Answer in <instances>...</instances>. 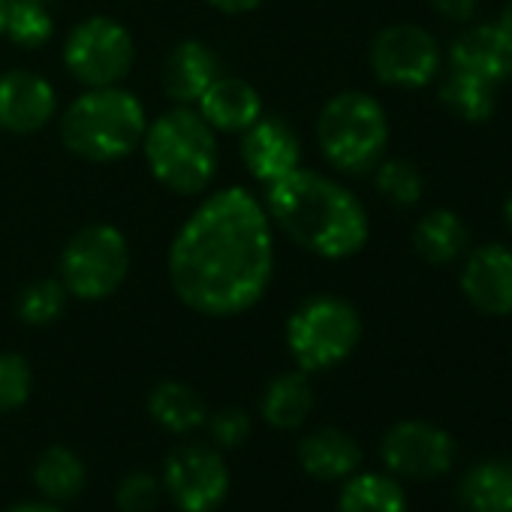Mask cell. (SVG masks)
<instances>
[{
    "mask_svg": "<svg viewBox=\"0 0 512 512\" xmlns=\"http://www.w3.org/2000/svg\"><path fill=\"white\" fill-rule=\"evenodd\" d=\"M241 160L266 187L302 166V139L281 115H260L241 133Z\"/></svg>",
    "mask_w": 512,
    "mask_h": 512,
    "instance_id": "obj_12",
    "label": "cell"
},
{
    "mask_svg": "<svg viewBox=\"0 0 512 512\" xmlns=\"http://www.w3.org/2000/svg\"><path fill=\"white\" fill-rule=\"evenodd\" d=\"M34 392V371L22 353L0 350V413H13L28 404Z\"/></svg>",
    "mask_w": 512,
    "mask_h": 512,
    "instance_id": "obj_29",
    "label": "cell"
},
{
    "mask_svg": "<svg viewBox=\"0 0 512 512\" xmlns=\"http://www.w3.org/2000/svg\"><path fill=\"white\" fill-rule=\"evenodd\" d=\"M160 482L181 512H214L229 494V467L217 446L184 443L163 461Z\"/></svg>",
    "mask_w": 512,
    "mask_h": 512,
    "instance_id": "obj_10",
    "label": "cell"
},
{
    "mask_svg": "<svg viewBox=\"0 0 512 512\" xmlns=\"http://www.w3.org/2000/svg\"><path fill=\"white\" fill-rule=\"evenodd\" d=\"M85 482V461L70 446H49L40 452L34 464V485L40 488L43 497H49L52 503L73 500L85 491Z\"/></svg>",
    "mask_w": 512,
    "mask_h": 512,
    "instance_id": "obj_23",
    "label": "cell"
},
{
    "mask_svg": "<svg viewBox=\"0 0 512 512\" xmlns=\"http://www.w3.org/2000/svg\"><path fill=\"white\" fill-rule=\"evenodd\" d=\"M148 115L124 85L85 88L61 115V142L88 163H118L142 148Z\"/></svg>",
    "mask_w": 512,
    "mask_h": 512,
    "instance_id": "obj_3",
    "label": "cell"
},
{
    "mask_svg": "<svg viewBox=\"0 0 512 512\" xmlns=\"http://www.w3.org/2000/svg\"><path fill=\"white\" fill-rule=\"evenodd\" d=\"M362 449L341 428H317L299 443V464L320 482H341L359 470Z\"/></svg>",
    "mask_w": 512,
    "mask_h": 512,
    "instance_id": "obj_18",
    "label": "cell"
},
{
    "mask_svg": "<svg viewBox=\"0 0 512 512\" xmlns=\"http://www.w3.org/2000/svg\"><path fill=\"white\" fill-rule=\"evenodd\" d=\"M208 7L226 13V16H244V13H253V10H260L266 0H205Z\"/></svg>",
    "mask_w": 512,
    "mask_h": 512,
    "instance_id": "obj_33",
    "label": "cell"
},
{
    "mask_svg": "<svg viewBox=\"0 0 512 512\" xmlns=\"http://www.w3.org/2000/svg\"><path fill=\"white\" fill-rule=\"evenodd\" d=\"M374 187L377 193L398 205V208H410L422 199L425 193V178L419 172V166L413 160H404V157H392V160H380L374 169Z\"/></svg>",
    "mask_w": 512,
    "mask_h": 512,
    "instance_id": "obj_28",
    "label": "cell"
},
{
    "mask_svg": "<svg viewBox=\"0 0 512 512\" xmlns=\"http://www.w3.org/2000/svg\"><path fill=\"white\" fill-rule=\"evenodd\" d=\"M4 25H7V0H0V37H4Z\"/></svg>",
    "mask_w": 512,
    "mask_h": 512,
    "instance_id": "obj_37",
    "label": "cell"
},
{
    "mask_svg": "<svg viewBox=\"0 0 512 512\" xmlns=\"http://www.w3.org/2000/svg\"><path fill=\"white\" fill-rule=\"evenodd\" d=\"M335 512H407V494L392 476L359 473L347 479Z\"/></svg>",
    "mask_w": 512,
    "mask_h": 512,
    "instance_id": "obj_25",
    "label": "cell"
},
{
    "mask_svg": "<svg viewBox=\"0 0 512 512\" xmlns=\"http://www.w3.org/2000/svg\"><path fill=\"white\" fill-rule=\"evenodd\" d=\"M136 61L133 34L109 16L79 22L64 43V67L85 88L121 85Z\"/></svg>",
    "mask_w": 512,
    "mask_h": 512,
    "instance_id": "obj_8",
    "label": "cell"
},
{
    "mask_svg": "<svg viewBox=\"0 0 512 512\" xmlns=\"http://www.w3.org/2000/svg\"><path fill=\"white\" fill-rule=\"evenodd\" d=\"M311 410H314V386L302 368L278 374L260 398L263 419L278 431H293V428L305 425Z\"/></svg>",
    "mask_w": 512,
    "mask_h": 512,
    "instance_id": "obj_19",
    "label": "cell"
},
{
    "mask_svg": "<svg viewBox=\"0 0 512 512\" xmlns=\"http://www.w3.org/2000/svg\"><path fill=\"white\" fill-rule=\"evenodd\" d=\"M166 272L178 302L199 317L253 311L275 278V226L263 199L238 184L208 193L178 226Z\"/></svg>",
    "mask_w": 512,
    "mask_h": 512,
    "instance_id": "obj_1",
    "label": "cell"
},
{
    "mask_svg": "<svg viewBox=\"0 0 512 512\" xmlns=\"http://www.w3.org/2000/svg\"><path fill=\"white\" fill-rule=\"evenodd\" d=\"M196 112L208 121L214 133H244L263 109V97L250 82L238 76H217L199 97Z\"/></svg>",
    "mask_w": 512,
    "mask_h": 512,
    "instance_id": "obj_16",
    "label": "cell"
},
{
    "mask_svg": "<svg viewBox=\"0 0 512 512\" xmlns=\"http://www.w3.org/2000/svg\"><path fill=\"white\" fill-rule=\"evenodd\" d=\"M461 293L479 314H512V247L488 241L470 250L461 269Z\"/></svg>",
    "mask_w": 512,
    "mask_h": 512,
    "instance_id": "obj_14",
    "label": "cell"
},
{
    "mask_svg": "<svg viewBox=\"0 0 512 512\" xmlns=\"http://www.w3.org/2000/svg\"><path fill=\"white\" fill-rule=\"evenodd\" d=\"M497 28H500V34L506 37V43L512 46V0H506V4H503L500 19H497Z\"/></svg>",
    "mask_w": 512,
    "mask_h": 512,
    "instance_id": "obj_35",
    "label": "cell"
},
{
    "mask_svg": "<svg viewBox=\"0 0 512 512\" xmlns=\"http://www.w3.org/2000/svg\"><path fill=\"white\" fill-rule=\"evenodd\" d=\"M263 205L272 226L320 260H350L371 235L359 196L341 181L305 166L269 184Z\"/></svg>",
    "mask_w": 512,
    "mask_h": 512,
    "instance_id": "obj_2",
    "label": "cell"
},
{
    "mask_svg": "<svg viewBox=\"0 0 512 512\" xmlns=\"http://www.w3.org/2000/svg\"><path fill=\"white\" fill-rule=\"evenodd\" d=\"M148 172L160 187L178 196H199L217 175V133L196 106H172L154 118L142 139Z\"/></svg>",
    "mask_w": 512,
    "mask_h": 512,
    "instance_id": "obj_4",
    "label": "cell"
},
{
    "mask_svg": "<svg viewBox=\"0 0 512 512\" xmlns=\"http://www.w3.org/2000/svg\"><path fill=\"white\" fill-rule=\"evenodd\" d=\"M440 46L437 40L410 22L383 28L368 49V64L377 82L401 91L425 88L440 73Z\"/></svg>",
    "mask_w": 512,
    "mask_h": 512,
    "instance_id": "obj_9",
    "label": "cell"
},
{
    "mask_svg": "<svg viewBox=\"0 0 512 512\" xmlns=\"http://www.w3.org/2000/svg\"><path fill=\"white\" fill-rule=\"evenodd\" d=\"M431 7L440 19L446 22H455V25H464L473 19L479 0H431Z\"/></svg>",
    "mask_w": 512,
    "mask_h": 512,
    "instance_id": "obj_32",
    "label": "cell"
},
{
    "mask_svg": "<svg viewBox=\"0 0 512 512\" xmlns=\"http://www.w3.org/2000/svg\"><path fill=\"white\" fill-rule=\"evenodd\" d=\"M317 145L335 172H371L389 145L386 109L365 91L335 94L317 115Z\"/></svg>",
    "mask_w": 512,
    "mask_h": 512,
    "instance_id": "obj_5",
    "label": "cell"
},
{
    "mask_svg": "<svg viewBox=\"0 0 512 512\" xmlns=\"http://www.w3.org/2000/svg\"><path fill=\"white\" fill-rule=\"evenodd\" d=\"M58 112L55 85L34 70H10L0 76V130L31 136L52 124Z\"/></svg>",
    "mask_w": 512,
    "mask_h": 512,
    "instance_id": "obj_13",
    "label": "cell"
},
{
    "mask_svg": "<svg viewBox=\"0 0 512 512\" xmlns=\"http://www.w3.org/2000/svg\"><path fill=\"white\" fill-rule=\"evenodd\" d=\"M220 76V61L202 40H181L163 61V91L172 106H196Z\"/></svg>",
    "mask_w": 512,
    "mask_h": 512,
    "instance_id": "obj_15",
    "label": "cell"
},
{
    "mask_svg": "<svg viewBox=\"0 0 512 512\" xmlns=\"http://www.w3.org/2000/svg\"><path fill=\"white\" fill-rule=\"evenodd\" d=\"M383 461L395 476L404 479H437L455 461V440L422 419H404L383 437Z\"/></svg>",
    "mask_w": 512,
    "mask_h": 512,
    "instance_id": "obj_11",
    "label": "cell"
},
{
    "mask_svg": "<svg viewBox=\"0 0 512 512\" xmlns=\"http://www.w3.org/2000/svg\"><path fill=\"white\" fill-rule=\"evenodd\" d=\"M503 217H506V226H509V232H512V190H509V196H506V202H503Z\"/></svg>",
    "mask_w": 512,
    "mask_h": 512,
    "instance_id": "obj_36",
    "label": "cell"
},
{
    "mask_svg": "<svg viewBox=\"0 0 512 512\" xmlns=\"http://www.w3.org/2000/svg\"><path fill=\"white\" fill-rule=\"evenodd\" d=\"M58 269L70 299L103 302L115 296L130 275L127 235L112 223H88L64 244Z\"/></svg>",
    "mask_w": 512,
    "mask_h": 512,
    "instance_id": "obj_7",
    "label": "cell"
},
{
    "mask_svg": "<svg viewBox=\"0 0 512 512\" xmlns=\"http://www.w3.org/2000/svg\"><path fill=\"white\" fill-rule=\"evenodd\" d=\"M449 64L452 70L500 85L512 73V46L506 43L497 25H473L452 40Z\"/></svg>",
    "mask_w": 512,
    "mask_h": 512,
    "instance_id": "obj_17",
    "label": "cell"
},
{
    "mask_svg": "<svg viewBox=\"0 0 512 512\" xmlns=\"http://www.w3.org/2000/svg\"><path fill=\"white\" fill-rule=\"evenodd\" d=\"M467 226L449 208H434L422 214L413 226V250L431 266H449L467 250Z\"/></svg>",
    "mask_w": 512,
    "mask_h": 512,
    "instance_id": "obj_20",
    "label": "cell"
},
{
    "mask_svg": "<svg viewBox=\"0 0 512 512\" xmlns=\"http://www.w3.org/2000/svg\"><path fill=\"white\" fill-rule=\"evenodd\" d=\"M55 34V19L43 0H7L4 37L19 49H43Z\"/></svg>",
    "mask_w": 512,
    "mask_h": 512,
    "instance_id": "obj_27",
    "label": "cell"
},
{
    "mask_svg": "<svg viewBox=\"0 0 512 512\" xmlns=\"http://www.w3.org/2000/svg\"><path fill=\"white\" fill-rule=\"evenodd\" d=\"M440 103L449 115H455L458 121L467 124H482L494 115L497 97H494V85L485 79H476L470 73L461 70H449V76H443L440 82Z\"/></svg>",
    "mask_w": 512,
    "mask_h": 512,
    "instance_id": "obj_24",
    "label": "cell"
},
{
    "mask_svg": "<svg viewBox=\"0 0 512 512\" xmlns=\"http://www.w3.org/2000/svg\"><path fill=\"white\" fill-rule=\"evenodd\" d=\"M4 512H61V506L52 500H25V503H16Z\"/></svg>",
    "mask_w": 512,
    "mask_h": 512,
    "instance_id": "obj_34",
    "label": "cell"
},
{
    "mask_svg": "<svg viewBox=\"0 0 512 512\" xmlns=\"http://www.w3.org/2000/svg\"><path fill=\"white\" fill-rule=\"evenodd\" d=\"M148 416L169 434H193L196 428H205L208 407L193 386L163 380L148 395Z\"/></svg>",
    "mask_w": 512,
    "mask_h": 512,
    "instance_id": "obj_21",
    "label": "cell"
},
{
    "mask_svg": "<svg viewBox=\"0 0 512 512\" xmlns=\"http://www.w3.org/2000/svg\"><path fill=\"white\" fill-rule=\"evenodd\" d=\"M205 428H208L211 446L235 449L250 437V416L241 407H220V410L208 413Z\"/></svg>",
    "mask_w": 512,
    "mask_h": 512,
    "instance_id": "obj_31",
    "label": "cell"
},
{
    "mask_svg": "<svg viewBox=\"0 0 512 512\" xmlns=\"http://www.w3.org/2000/svg\"><path fill=\"white\" fill-rule=\"evenodd\" d=\"M509 79H512V73H509Z\"/></svg>",
    "mask_w": 512,
    "mask_h": 512,
    "instance_id": "obj_38",
    "label": "cell"
},
{
    "mask_svg": "<svg viewBox=\"0 0 512 512\" xmlns=\"http://www.w3.org/2000/svg\"><path fill=\"white\" fill-rule=\"evenodd\" d=\"M163 497V482L145 470L127 473L115 488V503L121 512H154Z\"/></svg>",
    "mask_w": 512,
    "mask_h": 512,
    "instance_id": "obj_30",
    "label": "cell"
},
{
    "mask_svg": "<svg viewBox=\"0 0 512 512\" xmlns=\"http://www.w3.org/2000/svg\"><path fill=\"white\" fill-rule=\"evenodd\" d=\"M67 305H70V293L61 284V278H43V281L22 287L16 299V314L25 326L43 329V326L58 323L67 314Z\"/></svg>",
    "mask_w": 512,
    "mask_h": 512,
    "instance_id": "obj_26",
    "label": "cell"
},
{
    "mask_svg": "<svg viewBox=\"0 0 512 512\" xmlns=\"http://www.w3.org/2000/svg\"><path fill=\"white\" fill-rule=\"evenodd\" d=\"M458 494L470 512H512V458H488L470 467Z\"/></svg>",
    "mask_w": 512,
    "mask_h": 512,
    "instance_id": "obj_22",
    "label": "cell"
},
{
    "mask_svg": "<svg viewBox=\"0 0 512 512\" xmlns=\"http://www.w3.org/2000/svg\"><path fill=\"white\" fill-rule=\"evenodd\" d=\"M362 341L359 311L332 293L305 299L287 320V350L305 374L338 368Z\"/></svg>",
    "mask_w": 512,
    "mask_h": 512,
    "instance_id": "obj_6",
    "label": "cell"
}]
</instances>
